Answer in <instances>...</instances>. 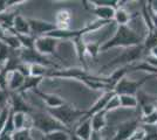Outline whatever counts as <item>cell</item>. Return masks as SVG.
<instances>
[{
	"label": "cell",
	"mask_w": 157,
	"mask_h": 140,
	"mask_svg": "<svg viewBox=\"0 0 157 140\" xmlns=\"http://www.w3.org/2000/svg\"><path fill=\"white\" fill-rule=\"evenodd\" d=\"M143 39L129 26H118L114 36L102 43L101 52H107L111 48H131V47L141 46Z\"/></svg>",
	"instance_id": "obj_1"
},
{
	"label": "cell",
	"mask_w": 157,
	"mask_h": 140,
	"mask_svg": "<svg viewBox=\"0 0 157 140\" xmlns=\"http://www.w3.org/2000/svg\"><path fill=\"white\" fill-rule=\"evenodd\" d=\"M46 111L69 130H72L73 125H75L86 113V111L80 110L69 103H66L59 107H47Z\"/></svg>",
	"instance_id": "obj_2"
},
{
	"label": "cell",
	"mask_w": 157,
	"mask_h": 140,
	"mask_svg": "<svg viewBox=\"0 0 157 140\" xmlns=\"http://www.w3.org/2000/svg\"><path fill=\"white\" fill-rule=\"evenodd\" d=\"M32 120H33V128L40 131L41 133L48 134L54 131H72L67 128L65 125H62L59 120H56L53 116L48 113L47 111H33Z\"/></svg>",
	"instance_id": "obj_3"
},
{
	"label": "cell",
	"mask_w": 157,
	"mask_h": 140,
	"mask_svg": "<svg viewBox=\"0 0 157 140\" xmlns=\"http://www.w3.org/2000/svg\"><path fill=\"white\" fill-rule=\"evenodd\" d=\"M144 52L145 50H144L143 43L141 46L127 48L125 52H123L121 55H118L117 57H115L108 64H105V67H103V69H105V68H111V67H118V66H121V67L131 66L132 62H137L138 60H141V57H142Z\"/></svg>",
	"instance_id": "obj_4"
},
{
	"label": "cell",
	"mask_w": 157,
	"mask_h": 140,
	"mask_svg": "<svg viewBox=\"0 0 157 140\" xmlns=\"http://www.w3.org/2000/svg\"><path fill=\"white\" fill-rule=\"evenodd\" d=\"M19 56L20 60L27 64H29V66L39 64V66L53 68V69H60L59 64H56L54 61L49 60L47 56L40 54L39 52H36L34 48L33 49H20Z\"/></svg>",
	"instance_id": "obj_5"
},
{
	"label": "cell",
	"mask_w": 157,
	"mask_h": 140,
	"mask_svg": "<svg viewBox=\"0 0 157 140\" xmlns=\"http://www.w3.org/2000/svg\"><path fill=\"white\" fill-rule=\"evenodd\" d=\"M151 77H155L152 75H147L144 76L143 78L138 81H132L130 78H122V80L118 82L117 84L114 88V92L116 95H131V96H136V93L140 91L141 87L147 81L151 78Z\"/></svg>",
	"instance_id": "obj_6"
},
{
	"label": "cell",
	"mask_w": 157,
	"mask_h": 140,
	"mask_svg": "<svg viewBox=\"0 0 157 140\" xmlns=\"http://www.w3.org/2000/svg\"><path fill=\"white\" fill-rule=\"evenodd\" d=\"M90 74L83 68H66V69H52L47 78H72L81 81Z\"/></svg>",
	"instance_id": "obj_7"
},
{
	"label": "cell",
	"mask_w": 157,
	"mask_h": 140,
	"mask_svg": "<svg viewBox=\"0 0 157 140\" xmlns=\"http://www.w3.org/2000/svg\"><path fill=\"white\" fill-rule=\"evenodd\" d=\"M140 123V119H132L118 124L116 127V132L110 140H129L138 130Z\"/></svg>",
	"instance_id": "obj_8"
},
{
	"label": "cell",
	"mask_w": 157,
	"mask_h": 140,
	"mask_svg": "<svg viewBox=\"0 0 157 140\" xmlns=\"http://www.w3.org/2000/svg\"><path fill=\"white\" fill-rule=\"evenodd\" d=\"M28 22H29V27H31V34L35 38L48 35L49 33L58 29V27L54 22L41 20V19L28 18Z\"/></svg>",
	"instance_id": "obj_9"
},
{
	"label": "cell",
	"mask_w": 157,
	"mask_h": 140,
	"mask_svg": "<svg viewBox=\"0 0 157 140\" xmlns=\"http://www.w3.org/2000/svg\"><path fill=\"white\" fill-rule=\"evenodd\" d=\"M58 39L49 36V35H45V36H39L35 39V43H34V49L40 54L48 56V55H53L56 50V47L59 45Z\"/></svg>",
	"instance_id": "obj_10"
},
{
	"label": "cell",
	"mask_w": 157,
	"mask_h": 140,
	"mask_svg": "<svg viewBox=\"0 0 157 140\" xmlns=\"http://www.w3.org/2000/svg\"><path fill=\"white\" fill-rule=\"evenodd\" d=\"M10 107L14 113L22 112L26 114H32L34 111V109L24 98V95L19 92H10Z\"/></svg>",
	"instance_id": "obj_11"
},
{
	"label": "cell",
	"mask_w": 157,
	"mask_h": 140,
	"mask_svg": "<svg viewBox=\"0 0 157 140\" xmlns=\"http://www.w3.org/2000/svg\"><path fill=\"white\" fill-rule=\"evenodd\" d=\"M85 4V7L92 12L93 14H95L98 16V19L103 21H113L114 20V15H115V11L114 8L111 7H105V6H95L93 5L90 1H83Z\"/></svg>",
	"instance_id": "obj_12"
},
{
	"label": "cell",
	"mask_w": 157,
	"mask_h": 140,
	"mask_svg": "<svg viewBox=\"0 0 157 140\" xmlns=\"http://www.w3.org/2000/svg\"><path fill=\"white\" fill-rule=\"evenodd\" d=\"M115 95V92L114 91H105L100 98H98L96 102H95V104L93 105L88 111H86L85 116L81 118L80 120H86V119H90L93 116H95L96 113H98V112H101V111H103L105 109V105H107V103L109 102V99H110L111 97Z\"/></svg>",
	"instance_id": "obj_13"
},
{
	"label": "cell",
	"mask_w": 157,
	"mask_h": 140,
	"mask_svg": "<svg viewBox=\"0 0 157 140\" xmlns=\"http://www.w3.org/2000/svg\"><path fill=\"white\" fill-rule=\"evenodd\" d=\"M73 19V12L69 8H61L55 14V21L54 23L56 25L58 29L67 31L69 29V25Z\"/></svg>",
	"instance_id": "obj_14"
},
{
	"label": "cell",
	"mask_w": 157,
	"mask_h": 140,
	"mask_svg": "<svg viewBox=\"0 0 157 140\" xmlns=\"http://www.w3.org/2000/svg\"><path fill=\"white\" fill-rule=\"evenodd\" d=\"M33 92L36 93L40 98H41V99L46 103V105L49 107V109H53V107H59V106H61V105H63V104H66V103H67V102H66V100L63 99L61 96H59V95H55V93L42 92V91H40L39 89L34 90Z\"/></svg>",
	"instance_id": "obj_15"
},
{
	"label": "cell",
	"mask_w": 157,
	"mask_h": 140,
	"mask_svg": "<svg viewBox=\"0 0 157 140\" xmlns=\"http://www.w3.org/2000/svg\"><path fill=\"white\" fill-rule=\"evenodd\" d=\"M74 133L78 137H80L82 140H89L90 135L93 133L92 128V120L86 119V120H78L75 124V127L72 130Z\"/></svg>",
	"instance_id": "obj_16"
},
{
	"label": "cell",
	"mask_w": 157,
	"mask_h": 140,
	"mask_svg": "<svg viewBox=\"0 0 157 140\" xmlns=\"http://www.w3.org/2000/svg\"><path fill=\"white\" fill-rule=\"evenodd\" d=\"M25 82V76L18 70H14L8 74V78H7V90L10 92H18L20 88L22 87Z\"/></svg>",
	"instance_id": "obj_17"
},
{
	"label": "cell",
	"mask_w": 157,
	"mask_h": 140,
	"mask_svg": "<svg viewBox=\"0 0 157 140\" xmlns=\"http://www.w3.org/2000/svg\"><path fill=\"white\" fill-rule=\"evenodd\" d=\"M13 29L17 34H21V35H29L31 34V27H29V22L28 19L24 18L22 15L18 14L14 19Z\"/></svg>",
	"instance_id": "obj_18"
},
{
	"label": "cell",
	"mask_w": 157,
	"mask_h": 140,
	"mask_svg": "<svg viewBox=\"0 0 157 140\" xmlns=\"http://www.w3.org/2000/svg\"><path fill=\"white\" fill-rule=\"evenodd\" d=\"M44 77H36V76H28L25 77V82L22 84V87L20 88V90L18 91L21 95H25V92L27 91H34L36 90L39 84L42 82Z\"/></svg>",
	"instance_id": "obj_19"
},
{
	"label": "cell",
	"mask_w": 157,
	"mask_h": 140,
	"mask_svg": "<svg viewBox=\"0 0 157 140\" xmlns=\"http://www.w3.org/2000/svg\"><path fill=\"white\" fill-rule=\"evenodd\" d=\"M18 11H12V12H4L0 13V25L5 29V32H11L13 31V25H14V19L18 15Z\"/></svg>",
	"instance_id": "obj_20"
},
{
	"label": "cell",
	"mask_w": 157,
	"mask_h": 140,
	"mask_svg": "<svg viewBox=\"0 0 157 140\" xmlns=\"http://www.w3.org/2000/svg\"><path fill=\"white\" fill-rule=\"evenodd\" d=\"M74 42V46H75V50H76V55H78V59L80 60V62L82 63V68L87 70V62H86V45L85 41H83V38H76L73 40Z\"/></svg>",
	"instance_id": "obj_21"
},
{
	"label": "cell",
	"mask_w": 157,
	"mask_h": 140,
	"mask_svg": "<svg viewBox=\"0 0 157 140\" xmlns=\"http://www.w3.org/2000/svg\"><path fill=\"white\" fill-rule=\"evenodd\" d=\"M105 114H107V112L103 110V111L98 112V113H96L95 116H93L92 118H90V120H92L93 131H95V132H101V131L105 128V125H107Z\"/></svg>",
	"instance_id": "obj_22"
},
{
	"label": "cell",
	"mask_w": 157,
	"mask_h": 140,
	"mask_svg": "<svg viewBox=\"0 0 157 140\" xmlns=\"http://www.w3.org/2000/svg\"><path fill=\"white\" fill-rule=\"evenodd\" d=\"M134 15H131L128 11H125L123 7H118L115 11V15H114V21L117 23L118 26H127V23L131 20Z\"/></svg>",
	"instance_id": "obj_23"
},
{
	"label": "cell",
	"mask_w": 157,
	"mask_h": 140,
	"mask_svg": "<svg viewBox=\"0 0 157 140\" xmlns=\"http://www.w3.org/2000/svg\"><path fill=\"white\" fill-rule=\"evenodd\" d=\"M120 98V104L123 109H136L138 106V99L136 96L131 95H117Z\"/></svg>",
	"instance_id": "obj_24"
},
{
	"label": "cell",
	"mask_w": 157,
	"mask_h": 140,
	"mask_svg": "<svg viewBox=\"0 0 157 140\" xmlns=\"http://www.w3.org/2000/svg\"><path fill=\"white\" fill-rule=\"evenodd\" d=\"M18 50H13L6 43H4L2 41H0V66H2L12 55Z\"/></svg>",
	"instance_id": "obj_25"
},
{
	"label": "cell",
	"mask_w": 157,
	"mask_h": 140,
	"mask_svg": "<svg viewBox=\"0 0 157 140\" xmlns=\"http://www.w3.org/2000/svg\"><path fill=\"white\" fill-rule=\"evenodd\" d=\"M17 35L21 43V49H33L34 48V43H35V39H36L35 36H33L32 34H29V35L17 34Z\"/></svg>",
	"instance_id": "obj_26"
},
{
	"label": "cell",
	"mask_w": 157,
	"mask_h": 140,
	"mask_svg": "<svg viewBox=\"0 0 157 140\" xmlns=\"http://www.w3.org/2000/svg\"><path fill=\"white\" fill-rule=\"evenodd\" d=\"M72 131H54L52 133L45 134L42 140H69Z\"/></svg>",
	"instance_id": "obj_27"
},
{
	"label": "cell",
	"mask_w": 157,
	"mask_h": 140,
	"mask_svg": "<svg viewBox=\"0 0 157 140\" xmlns=\"http://www.w3.org/2000/svg\"><path fill=\"white\" fill-rule=\"evenodd\" d=\"M90 2L95 6L111 7L114 9H117L118 7H122L121 4H123L122 1H118V0H90Z\"/></svg>",
	"instance_id": "obj_28"
},
{
	"label": "cell",
	"mask_w": 157,
	"mask_h": 140,
	"mask_svg": "<svg viewBox=\"0 0 157 140\" xmlns=\"http://www.w3.org/2000/svg\"><path fill=\"white\" fill-rule=\"evenodd\" d=\"M101 42H89L86 45V53L88 55H90L92 57H96L98 53H101Z\"/></svg>",
	"instance_id": "obj_29"
},
{
	"label": "cell",
	"mask_w": 157,
	"mask_h": 140,
	"mask_svg": "<svg viewBox=\"0 0 157 140\" xmlns=\"http://www.w3.org/2000/svg\"><path fill=\"white\" fill-rule=\"evenodd\" d=\"M13 140H34L31 134V130L29 128H25V130H20V131H15L13 133Z\"/></svg>",
	"instance_id": "obj_30"
},
{
	"label": "cell",
	"mask_w": 157,
	"mask_h": 140,
	"mask_svg": "<svg viewBox=\"0 0 157 140\" xmlns=\"http://www.w3.org/2000/svg\"><path fill=\"white\" fill-rule=\"evenodd\" d=\"M10 114H11V107L10 106L0 110V134L4 131V128H5V125H6Z\"/></svg>",
	"instance_id": "obj_31"
},
{
	"label": "cell",
	"mask_w": 157,
	"mask_h": 140,
	"mask_svg": "<svg viewBox=\"0 0 157 140\" xmlns=\"http://www.w3.org/2000/svg\"><path fill=\"white\" fill-rule=\"evenodd\" d=\"M118 107H121V104H120V98H118L117 95L115 93V95L111 97L110 99H109V102L107 103L105 111L108 113L109 111H111V110H115V109H118Z\"/></svg>",
	"instance_id": "obj_32"
},
{
	"label": "cell",
	"mask_w": 157,
	"mask_h": 140,
	"mask_svg": "<svg viewBox=\"0 0 157 140\" xmlns=\"http://www.w3.org/2000/svg\"><path fill=\"white\" fill-rule=\"evenodd\" d=\"M10 106V91L0 89V110Z\"/></svg>",
	"instance_id": "obj_33"
},
{
	"label": "cell",
	"mask_w": 157,
	"mask_h": 140,
	"mask_svg": "<svg viewBox=\"0 0 157 140\" xmlns=\"http://www.w3.org/2000/svg\"><path fill=\"white\" fill-rule=\"evenodd\" d=\"M140 121L143 123V125H157V110L149 116H143Z\"/></svg>",
	"instance_id": "obj_34"
},
{
	"label": "cell",
	"mask_w": 157,
	"mask_h": 140,
	"mask_svg": "<svg viewBox=\"0 0 157 140\" xmlns=\"http://www.w3.org/2000/svg\"><path fill=\"white\" fill-rule=\"evenodd\" d=\"M149 7H150V11L152 13L157 14V0H155V1H149Z\"/></svg>",
	"instance_id": "obj_35"
},
{
	"label": "cell",
	"mask_w": 157,
	"mask_h": 140,
	"mask_svg": "<svg viewBox=\"0 0 157 140\" xmlns=\"http://www.w3.org/2000/svg\"><path fill=\"white\" fill-rule=\"evenodd\" d=\"M7 11V0H0V13Z\"/></svg>",
	"instance_id": "obj_36"
},
{
	"label": "cell",
	"mask_w": 157,
	"mask_h": 140,
	"mask_svg": "<svg viewBox=\"0 0 157 140\" xmlns=\"http://www.w3.org/2000/svg\"><path fill=\"white\" fill-rule=\"evenodd\" d=\"M89 140H102V138H101V133H100V132L93 131V133H92V135H90V139Z\"/></svg>",
	"instance_id": "obj_37"
},
{
	"label": "cell",
	"mask_w": 157,
	"mask_h": 140,
	"mask_svg": "<svg viewBox=\"0 0 157 140\" xmlns=\"http://www.w3.org/2000/svg\"><path fill=\"white\" fill-rule=\"evenodd\" d=\"M69 140H82V139H81L80 137H78V135H76V134L72 131V132H71V134H69Z\"/></svg>",
	"instance_id": "obj_38"
},
{
	"label": "cell",
	"mask_w": 157,
	"mask_h": 140,
	"mask_svg": "<svg viewBox=\"0 0 157 140\" xmlns=\"http://www.w3.org/2000/svg\"><path fill=\"white\" fill-rule=\"evenodd\" d=\"M5 35H6V32H5V29H4V28L1 27V25H0V41L4 40Z\"/></svg>",
	"instance_id": "obj_39"
},
{
	"label": "cell",
	"mask_w": 157,
	"mask_h": 140,
	"mask_svg": "<svg viewBox=\"0 0 157 140\" xmlns=\"http://www.w3.org/2000/svg\"><path fill=\"white\" fill-rule=\"evenodd\" d=\"M150 53H151V55L155 57V59H157V46L156 47H154L152 49L150 50Z\"/></svg>",
	"instance_id": "obj_40"
},
{
	"label": "cell",
	"mask_w": 157,
	"mask_h": 140,
	"mask_svg": "<svg viewBox=\"0 0 157 140\" xmlns=\"http://www.w3.org/2000/svg\"><path fill=\"white\" fill-rule=\"evenodd\" d=\"M0 67H1V66H0Z\"/></svg>",
	"instance_id": "obj_41"
}]
</instances>
